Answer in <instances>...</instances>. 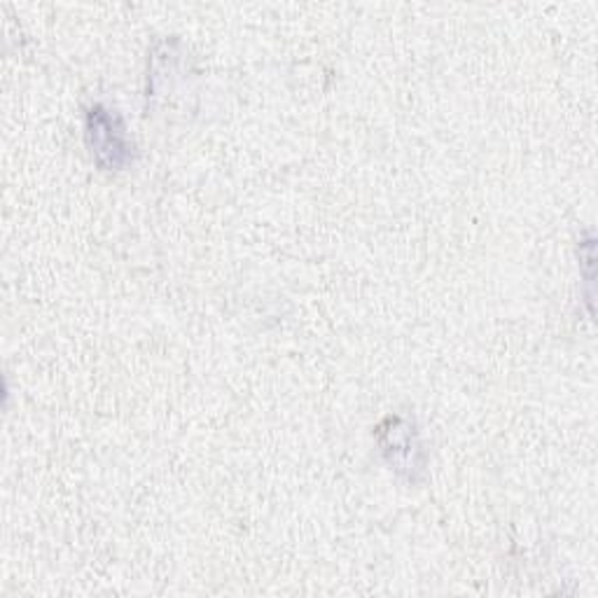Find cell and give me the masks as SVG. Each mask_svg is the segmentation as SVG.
Here are the masks:
<instances>
[{
    "label": "cell",
    "mask_w": 598,
    "mask_h": 598,
    "mask_svg": "<svg viewBox=\"0 0 598 598\" xmlns=\"http://www.w3.org/2000/svg\"><path fill=\"white\" fill-rule=\"evenodd\" d=\"M90 136H92V148L99 162L103 154H108L110 166H120L126 160L122 129L115 126V118L99 105L90 110Z\"/></svg>",
    "instance_id": "cell-1"
}]
</instances>
